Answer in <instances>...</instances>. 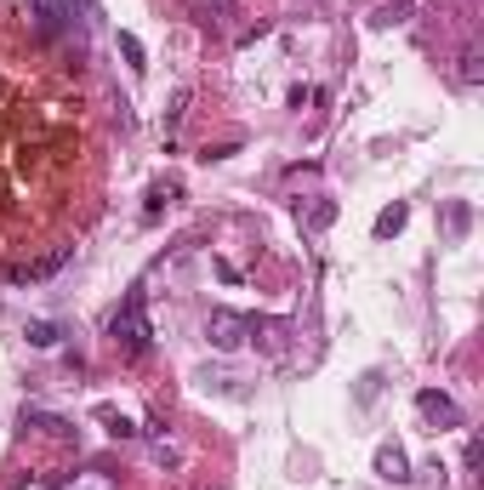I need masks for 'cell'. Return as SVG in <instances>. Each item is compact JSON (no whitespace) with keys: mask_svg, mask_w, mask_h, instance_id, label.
<instances>
[{"mask_svg":"<svg viewBox=\"0 0 484 490\" xmlns=\"http://www.w3.org/2000/svg\"><path fill=\"white\" fill-rule=\"evenodd\" d=\"M108 342L120 348V359H143L154 348V325H149V291L132 285L126 302L108 314Z\"/></svg>","mask_w":484,"mask_h":490,"instance_id":"obj_1","label":"cell"},{"mask_svg":"<svg viewBox=\"0 0 484 490\" xmlns=\"http://www.w3.org/2000/svg\"><path fill=\"white\" fill-rule=\"evenodd\" d=\"M257 331H262L257 314H240V308H211L206 314V342L217 348V354H240Z\"/></svg>","mask_w":484,"mask_h":490,"instance_id":"obj_2","label":"cell"},{"mask_svg":"<svg viewBox=\"0 0 484 490\" xmlns=\"http://www.w3.org/2000/svg\"><path fill=\"white\" fill-rule=\"evenodd\" d=\"M416 410H421L433 427H462V405L450 400L445 388H421V393H416Z\"/></svg>","mask_w":484,"mask_h":490,"instance_id":"obj_3","label":"cell"},{"mask_svg":"<svg viewBox=\"0 0 484 490\" xmlns=\"http://www.w3.org/2000/svg\"><path fill=\"white\" fill-rule=\"evenodd\" d=\"M69 257H74V245H57V251H52V257H40V263H18V268H6V280H12V285L46 280V274H57V268L69 263Z\"/></svg>","mask_w":484,"mask_h":490,"instance_id":"obj_4","label":"cell"},{"mask_svg":"<svg viewBox=\"0 0 484 490\" xmlns=\"http://www.w3.org/2000/svg\"><path fill=\"white\" fill-rule=\"evenodd\" d=\"M377 479L382 485H411V456L399 445H377Z\"/></svg>","mask_w":484,"mask_h":490,"instance_id":"obj_5","label":"cell"},{"mask_svg":"<svg viewBox=\"0 0 484 490\" xmlns=\"http://www.w3.org/2000/svg\"><path fill=\"white\" fill-rule=\"evenodd\" d=\"M177 194H183V182H177V177H160V182H149V194H143V217L154 223L166 206H177Z\"/></svg>","mask_w":484,"mask_h":490,"instance_id":"obj_6","label":"cell"},{"mask_svg":"<svg viewBox=\"0 0 484 490\" xmlns=\"http://www.w3.org/2000/svg\"><path fill=\"white\" fill-rule=\"evenodd\" d=\"M194 12H200L206 29H228L234 18H240V0H194Z\"/></svg>","mask_w":484,"mask_h":490,"instance_id":"obj_7","label":"cell"},{"mask_svg":"<svg viewBox=\"0 0 484 490\" xmlns=\"http://www.w3.org/2000/svg\"><path fill=\"white\" fill-rule=\"evenodd\" d=\"M23 427H40V434H52V439H74V422L46 417V410H35V405H23Z\"/></svg>","mask_w":484,"mask_h":490,"instance_id":"obj_8","label":"cell"},{"mask_svg":"<svg viewBox=\"0 0 484 490\" xmlns=\"http://www.w3.org/2000/svg\"><path fill=\"white\" fill-rule=\"evenodd\" d=\"M296 217H302V228H308V234H319V228H331V223H336V200H325V194H319V200L308 206V211L296 206Z\"/></svg>","mask_w":484,"mask_h":490,"instance_id":"obj_9","label":"cell"},{"mask_svg":"<svg viewBox=\"0 0 484 490\" xmlns=\"http://www.w3.org/2000/svg\"><path fill=\"white\" fill-rule=\"evenodd\" d=\"M404 223H411V206H404V200H394V206H387L377 223H370V234H377V240H394Z\"/></svg>","mask_w":484,"mask_h":490,"instance_id":"obj_10","label":"cell"},{"mask_svg":"<svg viewBox=\"0 0 484 490\" xmlns=\"http://www.w3.org/2000/svg\"><path fill=\"white\" fill-rule=\"evenodd\" d=\"M23 336H29V348H57L64 342V325H57V319H29Z\"/></svg>","mask_w":484,"mask_h":490,"instance_id":"obj_11","label":"cell"},{"mask_svg":"<svg viewBox=\"0 0 484 490\" xmlns=\"http://www.w3.org/2000/svg\"><path fill=\"white\" fill-rule=\"evenodd\" d=\"M91 417H98V422H103V427H108V434H115V439H137V434H143V427H137L132 417H120L115 405H98V410H91Z\"/></svg>","mask_w":484,"mask_h":490,"instance_id":"obj_12","label":"cell"},{"mask_svg":"<svg viewBox=\"0 0 484 490\" xmlns=\"http://www.w3.org/2000/svg\"><path fill=\"white\" fill-rule=\"evenodd\" d=\"M35 23H40V35H46V40L64 35V0H35Z\"/></svg>","mask_w":484,"mask_h":490,"instance_id":"obj_13","label":"cell"},{"mask_svg":"<svg viewBox=\"0 0 484 490\" xmlns=\"http://www.w3.org/2000/svg\"><path fill=\"white\" fill-rule=\"evenodd\" d=\"M467 223H473V206H467V200H450V206H445V234H450V240H462V234H467Z\"/></svg>","mask_w":484,"mask_h":490,"instance_id":"obj_14","label":"cell"},{"mask_svg":"<svg viewBox=\"0 0 484 490\" xmlns=\"http://www.w3.org/2000/svg\"><path fill=\"white\" fill-rule=\"evenodd\" d=\"M120 57H126V69H132V74H143V69H149L143 40H137V35H126V29H120Z\"/></svg>","mask_w":484,"mask_h":490,"instance_id":"obj_15","label":"cell"},{"mask_svg":"<svg viewBox=\"0 0 484 490\" xmlns=\"http://www.w3.org/2000/svg\"><path fill=\"white\" fill-rule=\"evenodd\" d=\"M456 63H462L456 74H462V80H467V86H479V80H484V57H479V52H462V57H456Z\"/></svg>","mask_w":484,"mask_h":490,"instance_id":"obj_16","label":"cell"},{"mask_svg":"<svg viewBox=\"0 0 484 490\" xmlns=\"http://www.w3.org/2000/svg\"><path fill=\"white\" fill-rule=\"evenodd\" d=\"M404 12H411V6H404V0H399V6H382V12H377V18H370V23H377V29H394V23H404Z\"/></svg>","mask_w":484,"mask_h":490,"instance_id":"obj_17","label":"cell"},{"mask_svg":"<svg viewBox=\"0 0 484 490\" xmlns=\"http://www.w3.org/2000/svg\"><path fill=\"white\" fill-rule=\"evenodd\" d=\"M154 462H160V468H183V451H177V445H166V439H160V445H154Z\"/></svg>","mask_w":484,"mask_h":490,"instance_id":"obj_18","label":"cell"}]
</instances>
